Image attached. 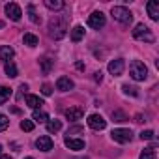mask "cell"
<instances>
[{
  "label": "cell",
  "mask_w": 159,
  "mask_h": 159,
  "mask_svg": "<svg viewBox=\"0 0 159 159\" xmlns=\"http://www.w3.org/2000/svg\"><path fill=\"white\" fill-rule=\"evenodd\" d=\"M62 129V122L60 120H51V122H47V131L49 133H56V131H60Z\"/></svg>",
  "instance_id": "d6986e66"
},
{
  "label": "cell",
  "mask_w": 159,
  "mask_h": 159,
  "mask_svg": "<svg viewBox=\"0 0 159 159\" xmlns=\"http://www.w3.org/2000/svg\"><path fill=\"white\" fill-rule=\"evenodd\" d=\"M25 159H34V157H25Z\"/></svg>",
  "instance_id": "74e56055"
},
{
  "label": "cell",
  "mask_w": 159,
  "mask_h": 159,
  "mask_svg": "<svg viewBox=\"0 0 159 159\" xmlns=\"http://www.w3.org/2000/svg\"><path fill=\"white\" fill-rule=\"evenodd\" d=\"M0 159H11L10 155H0Z\"/></svg>",
  "instance_id": "d590c367"
},
{
  "label": "cell",
  "mask_w": 159,
  "mask_h": 159,
  "mask_svg": "<svg viewBox=\"0 0 159 159\" xmlns=\"http://www.w3.org/2000/svg\"><path fill=\"white\" fill-rule=\"evenodd\" d=\"M101 79H103V73H101V71L94 73V81H96V83H101Z\"/></svg>",
  "instance_id": "836d02e7"
},
{
  "label": "cell",
  "mask_w": 159,
  "mask_h": 159,
  "mask_svg": "<svg viewBox=\"0 0 159 159\" xmlns=\"http://www.w3.org/2000/svg\"><path fill=\"white\" fill-rule=\"evenodd\" d=\"M52 146H54V142H52V139L47 137V135H43V137H39V139L36 140V148L41 150V152H51Z\"/></svg>",
  "instance_id": "30bf717a"
},
{
  "label": "cell",
  "mask_w": 159,
  "mask_h": 159,
  "mask_svg": "<svg viewBox=\"0 0 159 159\" xmlns=\"http://www.w3.org/2000/svg\"><path fill=\"white\" fill-rule=\"evenodd\" d=\"M34 120H36V122H47L49 116H47L45 112H41V111H34Z\"/></svg>",
  "instance_id": "484cf974"
},
{
  "label": "cell",
  "mask_w": 159,
  "mask_h": 159,
  "mask_svg": "<svg viewBox=\"0 0 159 159\" xmlns=\"http://www.w3.org/2000/svg\"><path fill=\"white\" fill-rule=\"evenodd\" d=\"M88 26L94 28V30H99L105 26V15L101 11H94L90 17H88Z\"/></svg>",
  "instance_id": "8992f818"
},
{
  "label": "cell",
  "mask_w": 159,
  "mask_h": 159,
  "mask_svg": "<svg viewBox=\"0 0 159 159\" xmlns=\"http://www.w3.org/2000/svg\"><path fill=\"white\" fill-rule=\"evenodd\" d=\"M45 6L49 10H62L64 2H62V0H45Z\"/></svg>",
  "instance_id": "44dd1931"
},
{
  "label": "cell",
  "mask_w": 159,
  "mask_h": 159,
  "mask_svg": "<svg viewBox=\"0 0 159 159\" xmlns=\"http://www.w3.org/2000/svg\"><path fill=\"white\" fill-rule=\"evenodd\" d=\"M111 137H112L114 142L125 144V142H129V140L133 139V133H131V129H112Z\"/></svg>",
  "instance_id": "5b68a950"
},
{
  "label": "cell",
  "mask_w": 159,
  "mask_h": 159,
  "mask_svg": "<svg viewBox=\"0 0 159 159\" xmlns=\"http://www.w3.org/2000/svg\"><path fill=\"white\" fill-rule=\"evenodd\" d=\"M133 36H135L137 39H144V41H148V43H153V34L150 32V28H148L146 25H137L135 30H133Z\"/></svg>",
  "instance_id": "277c9868"
},
{
  "label": "cell",
  "mask_w": 159,
  "mask_h": 159,
  "mask_svg": "<svg viewBox=\"0 0 159 159\" xmlns=\"http://www.w3.org/2000/svg\"><path fill=\"white\" fill-rule=\"evenodd\" d=\"M88 125L92 129H96V131H101V129L107 127V122H105V118L101 114H90L88 116Z\"/></svg>",
  "instance_id": "52a82bcc"
},
{
  "label": "cell",
  "mask_w": 159,
  "mask_h": 159,
  "mask_svg": "<svg viewBox=\"0 0 159 159\" xmlns=\"http://www.w3.org/2000/svg\"><path fill=\"white\" fill-rule=\"evenodd\" d=\"M39 66H41V71L47 75V73L51 71V67H52V60H51V58H41V60H39Z\"/></svg>",
  "instance_id": "7402d4cb"
},
{
  "label": "cell",
  "mask_w": 159,
  "mask_h": 159,
  "mask_svg": "<svg viewBox=\"0 0 159 159\" xmlns=\"http://www.w3.org/2000/svg\"><path fill=\"white\" fill-rule=\"evenodd\" d=\"M4 69H6V73H8V77H17V66L13 64V62H6V66H4Z\"/></svg>",
  "instance_id": "603a6c76"
},
{
  "label": "cell",
  "mask_w": 159,
  "mask_h": 159,
  "mask_svg": "<svg viewBox=\"0 0 159 159\" xmlns=\"http://www.w3.org/2000/svg\"><path fill=\"white\" fill-rule=\"evenodd\" d=\"M112 120H114V122H125L127 116H125V112H122V111H112Z\"/></svg>",
  "instance_id": "d4e9b609"
},
{
  "label": "cell",
  "mask_w": 159,
  "mask_h": 159,
  "mask_svg": "<svg viewBox=\"0 0 159 159\" xmlns=\"http://www.w3.org/2000/svg\"><path fill=\"white\" fill-rule=\"evenodd\" d=\"M8 125H10V120H8V116L0 114V131H6V129H8Z\"/></svg>",
  "instance_id": "f546056e"
},
{
  "label": "cell",
  "mask_w": 159,
  "mask_h": 159,
  "mask_svg": "<svg viewBox=\"0 0 159 159\" xmlns=\"http://www.w3.org/2000/svg\"><path fill=\"white\" fill-rule=\"evenodd\" d=\"M6 13H8V17H10L11 21H21V15H23L21 8H19L15 2H10V4H6Z\"/></svg>",
  "instance_id": "9c48e42d"
},
{
  "label": "cell",
  "mask_w": 159,
  "mask_h": 159,
  "mask_svg": "<svg viewBox=\"0 0 159 159\" xmlns=\"http://www.w3.org/2000/svg\"><path fill=\"white\" fill-rule=\"evenodd\" d=\"M66 30H67V17L54 15V17L49 21V34H51V38L62 39V38L66 36Z\"/></svg>",
  "instance_id": "6da1fadb"
},
{
  "label": "cell",
  "mask_w": 159,
  "mask_h": 159,
  "mask_svg": "<svg viewBox=\"0 0 159 159\" xmlns=\"http://www.w3.org/2000/svg\"><path fill=\"white\" fill-rule=\"evenodd\" d=\"M41 92H43L45 96H51V94H52V90H51L49 84H43V86H41Z\"/></svg>",
  "instance_id": "d6a6232c"
},
{
  "label": "cell",
  "mask_w": 159,
  "mask_h": 159,
  "mask_svg": "<svg viewBox=\"0 0 159 159\" xmlns=\"http://www.w3.org/2000/svg\"><path fill=\"white\" fill-rule=\"evenodd\" d=\"M122 90H124V94H127V96H133V98H137L139 96V92H137V88H133V86H122Z\"/></svg>",
  "instance_id": "83f0119b"
},
{
  "label": "cell",
  "mask_w": 159,
  "mask_h": 159,
  "mask_svg": "<svg viewBox=\"0 0 159 159\" xmlns=\"http://www.w3.org/2000/svg\"><path fill=\"white\" fill-rule=\"evenodd\" d=\"M135 122H137V124H140V122H144V118H142V114H137V116H135Z\"/></svg>",
  "instance_id": "e575fe53"
},
{
  "label": "cell",
  "mask_w": 159,
  "mask_h": 159,
  "mask_svg": "<svg viewBox=\"0 0 159 159\" xmlns=\"http://www.w3.org/2000/svg\"><path fill=\"white\" fill-rule=\"evenodd\" d=\"M124 67H125V62L122 58H116V60H111L109 62V73H112L114 77L122 75L124 73Z\"/></svg>",
  "instance_id": "ba28073f"
},
{
  "label": "cell",
  "mask_w": 159,
  "mask_h": 159,
  "mask_svg": "<svg viewBox=\"0 0 159 159\" xmlns=\"http://www.w3.org/2000/svg\"><path fill=\"white\" fill-rule=\"evenodd\" d=\"M13 54H15V51L10 47V45H2L0 47V60H4V62H11V58H13Z\"/></svg>",
  "instance_id": "9a60e30c"
},
{
  "label": "cell",
  "mask_w": 159,
  "mask_h": 159,
  "mask_svg": "<svg viewBox=\"0 0 159 159\" xmlns=\"http://www.w3.org/2000/svg\"><path fill=\"white\" fill-rule=\"evenodd\" d=\"M139 159H155V150H153V146H150V148H144Z\"/></svg>",
  "instance_id": "cb8c5ba5"
},
{
  "label": "cell",
  "mask_w": 159,
  "mask_h": 159,
  "mask_svg": "<svg viewBox=\"0 0 159 159\" xmlns=\"http://www.w3.org/2000/svg\"><path fill=\"white\" fill-rule=\"evenodd\" d=\"M146 10H148L150 19H153V21L159 19V2H157V0H150V2L146 4Z\"/></svg>",
  "instance_id": "4fadbf2b"
},
{
  "label": "cell",
  "mask_w": 159,
  "mask_h": 159,
  "mask_svg": "<svg viewBox=\"0 0 159 159\" xmlns=\"http://www.w3.org/2000/svg\"><path fill=\"white\" fill-rule=\"evenodd\" d=\"M10 98H11V88H8V86H0V105H4Z\"/></svg>",
  "instance_id": "ac0fdd59"
},
{
  "label": "cell",
  "mask_w": 159,
  "mask_h": 159,
  "mask_svg": "<svg viewBox=\"0 0 159 159\" xmlns=\"http://www.w3.org/2000/svg\"><path fill=\"white\" fill-rule=\"evenodd\" d=\"M28 11H30V21H32V23H36V25H39V23H41V17H38V15H36L34 6H28Z\"/></svg>",
  "instance_id": "4316f807"
},
{
  "label": "cell",
  "mask_w": 159,
  "mask_h": 159,
  "mask_svg": "<svg viewBox=\"0 0 159 159\" xmlns=\"http://www.w3.org/2000/svg\"><path fill=\"white\" fill-rule=\"evenodd\" d=\"M0 155H2V146H0Z\"/></svg>",
  "instance_id": "8d00e7d4"
},
{
  "label": "cell",
  "mask_w": 159,
  "mask_h": 159,
  "mask_svg": "<svg viewBox=\"0 0 159 159\" xmlns=\"http://www.w3.org/2000/svg\"><path fill=\"white\" fill-rule=\"evenodd\" d=\"M23 41H25V45H28V47H36L39 39H38V36H34V34H25Z\"/></svg>",
  "instance_id": "ffe728a7"
},
{
  "label": "cell",
  "mask_w": 159,
  "mask_h": 159,
  "mask_svg": "<svg viewBox=\"0 0 159 159\" xmlns=\"http://www.w3.org/2000/svg\"><path fill=\"white\" fill-rule=\"evenodd\" d=\"M83 38H84V28H83V26H75V28L71 30V41L77 43V41H81Z\"/></svg>",
  "instance_id": "e0dca14e"
},
{
  "label": "cell",
  "mask_w": 159,
  "mask_h": 159,
  "mask_svg": "<svg viewBox=\"0 0 159 159\" xmlns=\"http://www.w3.org/2000/svg\"><path fill=\"white\" fill-rule=\"evenodd\" d=\"M66 146L69 148V150H75V152H79V150H84V140H81V139H69V137H66Z\"/></svg>",
  "instance_id": "5bb4252c"
},
{
  "label": "cell",
  "mask_w": 159,
  "mask_h": 159,
  "mask_svg": "<svg viewBox=\"0 0 159 159\" xmlns=\"http://www.w3.org/2000/svg\"><path fill=\"white\" fill-rule=\"evenodd\" d=\"M21 129L30 133V131L34 129V122H30V120H23V122H21Z\"/></svg>",
  "instance_id": "f1b7e54d"
},
{
  "label": "cell",
  "mask_w": 159,
  "mask_h": 159,
  "mask_svg": "<svg viewBox=\"0 0 159 159\" xmlns=\"http://www.w3.org/2000/svg\"><path fill=\"white\" fill-rule=\"evenodd\" d=\"M26 105H28V107H32V109H38V107H41V105H43V99H41L39 96L28 94V96H26Z\"/></svg>",
  "instance_id": "2e32d148"
},
{
  "label": "cell",
  "mask_w": 159,
  "mask_h": 159,
  "mask_svg": "<svg viewBox=\"0 0 159 159\" xmlns=\"http://www.w3.org/2000/svg\"><path fill=\"white\" fill-rule=\"evenodd\" d=\"M83 116H84V107H71V109H67V111H66V118H67V120H71V122L81 120Z\"/></svg>",
  "instance_id": "8fae6325"
},
{
  "label": "cell",
  "mask_w": 159,
  "mask_h": 159,
  "mask_svg": "<svg viewBox=\"0 0 159 159\" xmlns=\"http://www.w3.org/2000/svg\"><path fill=\"white\" fill-rule=\"evenodd\" d=\"M129 73L135 81H144L148 77V67L140 62V60H133L131 62V67H129Z\"/></svg>",
  "instance_id": "7a4b0ae2"
},
{
  "label": "cell",
  "mask_w": 159,
  "mask_h": 159,
  "mask_svg": "<svg viewBox=\"0 0 159 159\" xmlns=\"http://www.w3.org/2000/svg\"><path fill=\"white\" fill-rule=\"evenodd\" d=\"M83 131H84V129H83L81 125H75V127H71V129L67 131V135H71V133H83Z\"/></svg>",
  "instance_id": "1f68e13d"
},
{
  "label": "cell",
  "mask_w": 159,
  "mask_h": 159,
  "mask_svg": "<svg viewBox=\"0 0 159 159\" xmlns=\"http://www.w3.org/2000/svg\"><path fill=\"white\" fill-rule=\"evenodd\" d=\"M111 15H112L116 21L124 23V25H127V23H131V21H133V15H131V11H129L127 8H124V6H112V10H111Z\"/></svg>",
  "instance_id": "3957f363"
},
{
  "label": "cell",
  "mask_w": 159,
  "mask_h": 159,
  "mask_svg": "<svg viewBox=\"0 0 159 159\" xmlns=\"http://www.w3.org/2000/svg\"><path fill=\"white\" fill-rule=\"evenodd\" d=\"M140 139H142V140H152V139H153V131H152V129L142 131V133H140Z\"/></svg>",
  "instance_id": "4dcf8cb0"
},
{
  "label": "cell",
  "mask_w": 159,
  "mask_h": 159,
  "mask_svg": "<svg viewBox=\"0 0 159 159\" xmlns=\"http://www.w3.org/2000/svg\"><path fill=\"white\" fill-rule=\"evenodd\" d=\"M56 88L60 92H69V90H73V81H71V79H67V77H58Z\"/></svg>",
  "instance_id": "7c38bea8"
}]
</instances>
